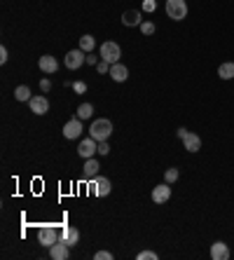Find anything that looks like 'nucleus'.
Instances as JSON below:
<instances>
[{
	"label": "nucleus",
	"instance_id": "obj_1",
	"mask_svg": "<svg viewBox=\"0 0 234 260\" xmlns=\"http://www.w3.org/2000/svg\"><path fill=\"white\" fill-rule=\"evenodd\" d=\"M110 134H113V122L108 117H96V120L89 124V136L96 141H108Z\"/></svg>",
	"mask_w": 234,
	"mask_h": 260
},
{
	"label": "nucleus",
	"instance_id": "obj_2",
	"mask_svg": "<svg viewBox=\"0 0 234 260\" xmlns=\"http://www.w3.org/2000/svg\"><path fill=\"white\" fill-rule=\"evenodd\" d=\"M98 56H101V61H108L110 66L113 63H117L122 56V49L117 43H113V40H108V43H103L101 47H98Z\"/></svg>",
	"mask_w": 234,
	"mask_h": 260
},
{
	"label": "nucleus",
	"instance_id": "obj_3",
	"mask_svg": "<svg viewBox=\"0 0 234 260\" xmlns=\"http://www.w3.org/2000/svg\"><path fill=\"white\" fill-rule=\"evenodd\" d=\"M164 10H166V17L174 19V21H183V19L187 17V3L185 0H166Z\"/></svg>",
	"mask_w": 234,
	"mask_h": 260
},
{
	"label": "nucleus",
	"instance_id": "obj_4",
	"mask_svg": "<svg viewBox=\"0 0 234 260\" xmlns=\"http://www.w3.org/2000/svg\"><path fill=\"white\" fill-rule=\"evenodd\" d=\"M59 232L61 230H56L54 225H42L40 230H38V242H40L45 248H49L52 244L59 242Z\"/></svg>",
	"mask_w": 234,
	"mask_h": 260
},
{
	"label": "nucleus",
	"instance_id": "obj_5",
	"mask_svg": "<svg viewBox=\"0 0 234 260\" xmlns=\"http://www.w3.org/2000/svg\"><path fill=\"white\" fill-rule=\"evenodd\" d=\"M63 63H66V68H71V71H78L82 63H87V52H82V49H71L66 54V59H63Z\"/></svg>",
	"mask_w": 234,
	"mask_h": 260
},
{
	"label": "nucleus",
	"instance_id": "obj_6",
	"mask_svg": "<svg viewBox=\"0 0 234 260\" xmlns=\"http://www.w3.org/2000/svg\"><path fill=\"white\" fill-rule=\"evenodd\" d=\"M63 136H66L68 141H75V139H80V136H82V120H80L78 115L63 124Z\"/></svg>",
	"mask_w": 234,
	"mask_h": 260
},
{
	"label": "nucleus",
	"instance_id": "obj_7",
	"mask_svg": "<svg viewBox=\"0 0 234 260\" xmlns=\"http://www.w3.org/2000/svg\"><path fill=\"white\" fill-rule=\"evenodd\" d=\"M98 152V141L96 139H84V141H80V145H78V155L82 159H89V157H94Z\"/></svg>",
	"mask_w": 234,
	"mask_h": 260
},
{
	"label": "nucleus",
	"instance_id": "obj_8",
	"mask_svg": "<svg viewBox=\"0 0 234 260\" xmlns=\"http://www.w3.org/2000/svg\"><path fill=\"white\" fill-rule=\"evenodd\" d=\"M59 242H63V244H68V246H75V244L80 242V230L78 228H71V225H63L61 228V232H59Z\"/></svg>",
	"mask_w": 234,
	"mask_h": 260
},
{
	"label": "nucleus",
	"instance_id": "obj_9",
	"mask_svg": "<svg viewBox=\"0 0 234 260\" xmlns=\"http://www.w3.org/2000/svg\"><path fill=\"white\" fill-rule=\"evenodd\" d=\"M89 183H91V188H94V194H96V197H108L110 190H113V185H110V181L106 178V176H96V178L89 181Z\"/></svg>",
	"mask_w": 234,
	"mask_h": 260
},
{
	"label": "nucleus",
	"instance_id": "obj_10",
	"mask_svg": "<svg viewBox=\"0 0 234 260\" xmlns=\"http://www.w3.org/2000/svg\"><path fill=\"white\" fill-rule=\"evenodd\" d=\"M169 200H171V185H169L166 181H164L162 185H155V188H152V202H155V204H166Z\"/></svg>",
	"mask_w": 234,
	"mask_h": 260
},
{
	"label": "nucleus",
	"instance_id": "obj_11",
	"mask_svg": "<svg viewBox=\"0 0 234 260\" xmlns=\"http://www.w3.org/2000/svg\"><path fill=\"white\" fill-rule=\"evenodd\" d=\"M49 258L52 260H68L71 258V246L63 242H56L49 246Z\"/></svg>",
	"mask_w": 234,
	"mask_h": 260
},
{
	"label": "nucleus",
	"instance_id": "obj_12",
	"mask_svg": "<svg viewBox=\"0 0 234 260\" xmlns=\"http://www.w3.org/2000/svg\"><path fill=\"white\" fill-rule=\"evenodd\" d=\"M28 106H30V113H33V115H47V113H49L47 96H33L28 101Z\"/></svg>",
	"mask_w": 234,
	"mask_h": 260
},
{
	"label": "nucleus",
	"instance_id": "obj_13",
	"mask_svg": "<svg viewBox=\"0 0 234 260\" xmlns=\"http://www.w3.org/2000/svg\"><path fill=\"white\" fill-rule=\"evenodd\" d=\"M38 66H40V71H42V73H47V75H52V73L59 71V61H56L52 54H45V56H40V61H38Z\"/></svg>",
	"mask_w": 234,
	"mask_h": 260
},
{
	"label": "nucleus",
	"instance_id": "obj_14",
	"mask_svg": "<svg viewBox=\"0 0 234 260\" xmlns=\"http://www.w3.org/2000/svg\"><path fill=\"white\" fill-rule=\"evenodd\" d=\"M183 145H185L187 152H199V150H202V136H199V134L187 132L185 139H183Z\"/></svg>",
	"mask_w": 234,
	"mask_h": 260
},
{
	"label": "nucleus",
	"instance_id": "obj_15",
	"mask_svg": "<svg viewBox=\"0 0 234 260\" xmlns=\"http://www.w3.org/2000/svg\"><path fill=\"white\" fill-rule=\"evenodd\" d=\"M211 258L213 260H227L229 258V246L225 242H213L211 244Z\"/></svg>",
	"mask_w": 234,
	"mask_h": 260
},
{
	"label": "nucleus",
	"instance_id": "obj_16",
	"mask_svg": "<svg viewBox=\"0 0 234 260\" xmlns=\"http://www.w3.org/2000/svg\"><path fill=\"white\" fill-rule=\"evenodd\" d=\"M122 24L124 26H141L143 24V14H141V10H126L124 14H122Z\"/></svg>",
	"mask_w": 234,
	"mask_h": 260
},
{
	"label": "nucleus",
	"instance_id": "obj_17",
	"mask_svg": "<svg viewBox=\"0 0 234 260\" xmlns=\"http://www.w3.org/2000/svg\"><path fill=\"white\" fill-rule=\"evenodd\" d=\"M98 169H101V164L96 162L94 157H89V159H84V167H82V174H84V178L87 181H94L98 176Z\"/></svg>",
	"mask_w": 234,
	"mask_h": 260
},
{
	"label": "nucleus",
	"instance_id": "obj_18",
	"mask_svg": "<svg viewBox=\"0 0 234 260\" xmlns=\"http://www.w3.org/2000/svg\"><path fill=\"white\" fill-rule=\"evenodd\" d=\"M108 75L115 80V82H124V80L129 78V68H126L124 63H120V61H117V63H113V66H110Z\"/></svg>",
	"mask_w": 234,
	"mask_h": 260
},
{
	"label": "nucleus",
	"instance_id": "obj_19",
	"mask_svg": "<svg viewBox=\"0 0 234 260\" xmlns=\"http://www.w3.org/2000/svg\"><path fill=\"white\" fill-rule=\"evenodd\" d=\"M218 78L220 80H234V61H225L218 66Z\"/></svg>",
	"mask_w": 234,
	"mask_h": 260
},
{
	"label": "nucleus",
	"instance_id": "obj_20",
	"mask_svg": "<svg viewBox=\"0 0 234 260\" xmlns=\"http://www.w3.org/2000/svg\"><path fill=\"white\" fill-rule=\"evenodd\" d=\"M94 47H96V40H94V36H82V38H80V49H82V52L91 54V52H94Z\"/></svg>",
	"mask_w": 234,
	"mask_h": 260
},
{
	"label": "nucleus",
	"instance_id": "obj_21",
	"mask_svg": "<svg viewBox=\"0 0 234 260\" xmlns=\"http://www.w3.org/2000/svg\"><path fill=\"white\" fill-rule=\"evenodd\" d=\"M14 99H17V101H30V89L26 85H19L17 89H14Z\"/></svg>",
	"mask_w": 234,
	"mask_h": 260
},
{
	"label": "nucleus",
	"instance_id": "obj_22",
	"mask_svg": "<svg viewBox=\"0 0 234 260\" xmlns=\"http://www.w3.org/2000/svg\"><path fill=\"white\" fill-rule=\"evenodd\" d=\"M91 115H94V106H91V103H82V106L78 108V117H80V120H89Z\"/></svg>",
	"mask_w": 234,
	"mask_h": 260
},
{
	"label": "nucleus",
	"instance_id": "obj_23",
	"mask_svg": "<svg viewBox=\"0 0 234 260\" xmlns=\"http://www.w3.org/2000/svg\"><path fill=\"white\" fill-rule=\"evenodd\" d=\"M178 176H180V171L176 169V167H171V169H166V174H164V181H166L169 185H174V183L178 181Z\"/></svg>",
	"mask_w": 234,
	"mask_h": 260
},
{
	"label": "nucleus",
	"instance_id": "obj_24",
	"mask_svg": "<svg viewBox=\"0 0 234 260\" xmlns=\"http://www.w3.org/2000/svg\"><path fill=\"white\" fill-rule=\"evenodd\" d=\"M138 28H141V33H143V36H152V33L157 30V26L152 24V21H143V24L138 26Z\"/></svg>",
	"mask_w": 234,
	"mask_h": 260
},
{
	"label": "nucleus",
	"instance_id": "obj_25",
	"mask_svg": "<svg viewBox=\"0 0 234 260\" xmlns=\"http://www.w3.org/2000/svg\"><path fill=\"white\" fill-rule=\"evenodd\" d=\"M159 258V255L155 253V251H141V253H138V260H157Z\"/></svg>",
	"mask_w": 234,
	"mask_h": 260
},
{
	"label": "nucleus",
	"instance_id": "obj_26",
	"mask_svg": "<svg viewBox=\"0 0 234 260\" xmlns=\"http://www.w3.org/2000/svg\"><path fill=\"white\" fill-rule=\"evenodd\" d=\"M73 91H75V94H84V91H87V85H84L82 80H78V82H73Z\"/></svg>",
	"mask_w": 234,
	"mask_h": 260
},
{
	"label": "nucleus",
	"instance_id": "obj_27",
	"mask_svg": "<svg viewBox=\"0 0 234 260\" xmlns=\"http://www.w3.org/2000/svg\"><path fill=\"white\" fill-rule=\"evenodd\" d=\"M94 260H113V253L110 251H98V253H94Z\"/></svg>",
	"mask_w": 234,
	"mask_h": 260
},
{
	"label": "nucleus",
	"instance_id": "obj_28",
	"mask_svg": "<svg viewBox=\"0 0 234 260\" xmlns=\"http://www.w3.org/2000/svg\"><path fill=\"white\" fill-rule=\"evenodd\" d=\"M108 152H110L108 141H98V155H108Z\"/></svg>",
	"mask_w": 234,
	"mask_h": 260
},
{
	"label": "nucleus",
	"instance_id": "obj_29",
	"mask_svg": "<svg viewBox=\"0 0 234 260\" xmlns=\"http://www.w3.org/2000/svg\"><path fill=\"white\" fill-rule=\"evenodd\" d=\"M143 10H145V12H155L157 3H155V0H143Z\"/></svg>",
	"mask_w": 234,
	"mask_h": 260
},
{
	"label": "nucleus",
	"instance_id": "obj_30",
	"mask_svg": "<svg viewBox=\"0 0 234 260\" xmlns=\"http://www.w3.org/2000/svg\"><path fill=\"white\" fill-rule=\"evenodd\" d=\"M96 71H98V73H110V63H108V61H98Z\"/></svg>",
	"mask_w": 234,
	"mask_h": 260
},
{
	"label": "nucleus",
	"instance_id": "obj_31",
	"mask_svg": "<svg viewBox=\"0 0 234 260\" xmlns=\"http://www.w3.org/2000/svg\"><path fill=\"white\" fill-rule=\"evenodd\" d=\"M7 59H10V52H7V47H0V63H7Z\"/></svg>",
	"mask_w": 234,
	"mask_h": 260
},
{
	"label": "nucleus",
	"instance_id": "obj_32",
	"mask_svg": "<svg viewBox=\"0 0 234 260\" xmlns=\"http://www.w3.org/2000/svg\"><path fill=\"white\" fill-rule=\"evenodd\" d=\"M40 89H42V91H49V89H52V82H49L47 78H42V80H40Z\"/></svg>",
	"mask_w": 234,
	"mask_h": 260
},
{
	"label": "nucleus",
	"instance_id": "obj_33",
	"mask_svg": "<svg viewBox=\"0 0 234 260\" xmlns=\"http://www.w3.org/2000/svg\"><path fill=\"white\" fill-rule=\"evenodd\" d=\"M98 59H101V56H94V54H87V63H89V66H98Z\"/></svg>",
	"mask_w": 234,
	"mask_h": 260
},
{
	"label": "nucleus",
	"instance_id": "obj_34",
	"mask_svg": "<svg viewBox=\"0 0 234 260\" xmlns=\"http://www.w3.org/2000/svg\"><path fill=\"white\" fill-rule=\"evenodd\" d=\"M185 134H187V129H185V127H180L178 132H176V136H178V139L183 141V139H185Z\"/></svg>",
	"mask_w": 234,
	"mask_h": 260
}]
</instances>
